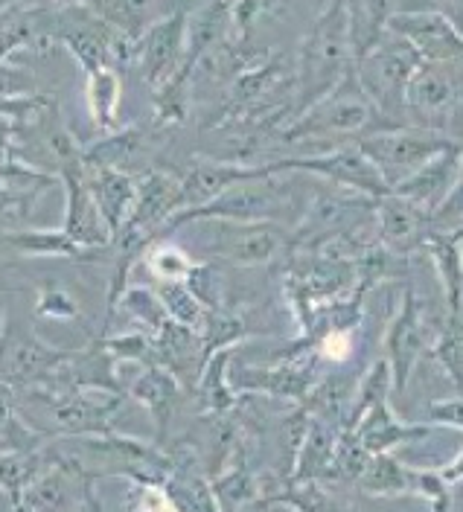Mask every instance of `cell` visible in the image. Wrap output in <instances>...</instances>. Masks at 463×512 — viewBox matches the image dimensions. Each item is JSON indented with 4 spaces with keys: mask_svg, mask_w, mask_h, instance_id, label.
<instances>
[{
    "mask_svg": "<svg viewBox=\"0 0 463 512\" xmlns=\"http://www.w3.org/2000/svg\"><path fill=\"white\" fill-rule=\"evenodd\" d=\"M356 67L353 35H350V9L347 0H332L315 18L298 50V96L295 120L306 114L315 102L332 94L344 76Z\"/></svg>",
    "mask_w": 463,
    "mask_h": 512,
    "instance_id": "cell-1",
    "label": "cell"
},
{
    "mask_svg": "<svg viewBox=\"0 0 463 512\" xmlns=\"http://www.w3.org/2000/svg\"><path fill=\"white\" fill-rule=\"evenodd\" d=\"M385 128H388L385 120L379 117L370 96L364 94L359 73L353 67L332 94L315 102L306 114H300L298 120L289 128H283L274 140H280L283 146H295L303 140H327V137L330 140H344V137L362 140L367 134H376Z\"/></svg>",
    "mask_w": 463,
    "mask_h": 512,
    "instance_id": "cell-2",
    "label": "cell"
},
{
    "mask_svg": "<svg viewBox=\"0 0 463 512\" xmlns=\"http://www.w3.org/2000/svg\"><path fill=\"white\" fill-rule=\"evenodd\" d=\"M423 64L426 59L420 56V50L394 30L385 32L382 41L364 56L362 62H356V73H359L364 94L370 96V102L376 105L379 117L385 120L388 128L408 126L405 94H408L414 73Z\"/></svg>",
    "mask_w": 463,
    "mask_h": 512,
    "instance_id": "cell-3",
    "label": "cell"
},
{
    "mask_svg": "<svg viewBox=\"0 0 463 512\" xmlns=\"http://www.w3.org/2000/svg\"><path fill=\"white\" fill-rule=\"evenodd\" d=\"M292 204H295L292 187H283L277 175H268V178L236 184L219 198H213L210 204H201L193 210H178L164 224V233H172L190 222H274L283 216V210H292Z\"/></svg>",
    "mask_w": 463,
    "mask_h": 512,
    "instance_id": "cell-4",
    "label": "cell"
},
{
    "mask_svg": "<svg viewBox=\"0 0 463 512\" xmlns=\"http://www.w3.org/2000/svg\"><path fill=\"white\" fill-rule=\"evenodd\" d=\"M455 143H463V140L449 131L420 126L385 128V131H376V134L356 140V146L376 163V169L391 184V190L405 178H411L417 169H423L431 158L452 149Z\"/></svg>",
    "mask_w": 463,
    "mask_h": 512,
    "instance_id": "cell-5",
    "label": "cell"
},
{
    "mask_svg": "<svg viewBox=\"0 0 463 512\" xmlns=\"http://www.w3.org/2000/svg\"><path fill=\"white\" fill-rule=\"evenodd\" d=\"M364 495L376 498H423L431 512L455 510V486H449L440 469H414L391 451L373 454L364 475L356 480Z\"/></svg>",
    "mask_w": 463,
    "mask_h": 512,
    "instance_id": "cell-6",
    "label": "cell"
},
{
    "mask_svg": "<svg viewBox=\"0 0 463 512\" xmlns=\"http://www.w3.org/2000/svg\"><path fill=\"white\" fill-rule=\"evenodd\" d=\"M446 318V312H443ZM443 318L434 320L426 312L423 300L417 297V291L408 286L402 291V303H399L397 315L388 323V332H385V341H382V350L385 358L394 370V390L402 393L411 376H414V367L423 355H429L431 344L440 332V323Z\"/></svg>",
    "mask_w": 463,
    "mask_h": 512,
    "instance_id": "cell-7",
    "label": "cell"
},
{
    "mask_svg": "<svg viewBox=\"0 0 463 512\" xmlns=\"http://www.w3.org/2000/svg\"><path fill=\"white\" fill-rule=\"evenodd\" d=\"M461 102L463 62H426L414 73L405 94L408 126L449 131V123Z\"/></svg>",
    "mask_w": 463,
    "mask_h": 512,
    "instance_id": "cell-8",
    "label": "cell"
},
{
    "mask_svg": "<svg viewBox=\"0 0 463 512\" xmlns=\"http://www.w3.org/2000/svg\"><path fill=\"white\" fill-rule=\"evenodd\" d=\"M274 175H286V172H309L318 175L324 181H330L332 187L350 192H362L370 198H382L391 195V184L382 178V172L376 169V163L364 155L362 149L353 146H335L324 155H309V158H280L268 160Z\"/></svg>",
    "mask_w": 463,
    "mask_h": 512,
    "instance_id": "cell-9",
    "label": "cell"
},
{
    "mask_svg": "<svg viewBox=\"0 0 463 512\" xmlns=\"http://www.w3.org/2000/svg\"><path fill=\"white\" fill-rule=\"evenodd\" d=\"M187 21L190 15L184 9H175L161 15L149 30L134 41V64L143 76V82L158 91L166 79L178 73L187 53Z\"/></svg>",
    "mask_w": 463,
    "mask_h": 512,
    "instance_id": "cell-10",
    "label": "cell"
},
{
    "mask_svg": "<svg viewBox=\"0 0 463 512\" xmlns=\"http://www.w3.org/2000/svg\"><path fill=\"white\" fill-rule=\"evenodd\" d=\"M373 222H376V236L379 242L394 251L397 256L411 259L426 248V239L437 230V224L423 207L399 198V195H382L376 198V210H373Z\"/></svg>",
    "mask_w": 463,
    "mask_h": 512,
    "instance_id": "cell-11",
    "label": "cell"
},
{
    "mask_svg": "<svg viewBox=\"0 0 463 512\" xmlns=\"http://www.w3.org/2000/svg\"><path fill=\"white\" fill-rule=\"evenodd\" d=\"M274 175L271 163H239V160H210L199 158L190 163V169L181 178V210H193L201 204H210L222 192L236 184L257 181Z\"/></svg>",
    "mask_w": 463,
    "mask_h": 512,
    "instance_id": "cell-12",
    "label": "cell"
},
{
    "mask_svg": "<svg viewBox=\"0 0 463 512\" xmlns=\"http://www.w3.org/2000/svg\"><path fill=\"white\" fill-rule=\"evenodd\" d=\"M388 30L408 38L426 62H463V32L434 9H397Z\"/></svg>",
    "mask_w": 463,
    "mask_h": 512,
    "instance_id": "cell-13",
    "label": "cell"
},
{
    "mask_svg": "<svg viewBox=\"0 0 463 512\" xmlns=\"http://www.w3.org/2000/svg\"><path fill=\"white\" fill-rule=\"evenodd\" d=\"M289 236L274 222H219L213 254L225 256L233 265H265L286 248Z\"/></svg>",
    "mask_w": 463,
    "mask_h": 512,
    "instance_id": "cell-14",
    "label": "cell"
},
{
    "mask_svg": "<svg viewBox=\"0 0 463 512\" xmlns=\"http://www.w3.org/2000/svg\"><path fill=\"white\" fill-rule=\"evenodd\" d=\"M88 163H79V166H67L59 172V181L65 184V230L67 236L79 245H88V248H108L111 245V233L97 213V204L91 198L88 190Z\"/></svg>",
    "mask_w": 463,
    "mask_h": 512,
    "instance_id": "cell-15",
    "label": "cell"
},
{
    "mask_svg": "<svg viewBox=\"0 0 463 512\" xmlns=\"http://www.w3.org/2000/svg\"><path fill=\"white\" fill-rule=\"evenodd\" d=\"M463 163V143H455L452 149L440 152L437 158H431L423 169H417L411 178H405L402 184L394 187V195L423 207L426 213H437L443 207V201L449 198V192L455 190L458 175H461Z\"/></svg>",
    "mask_w": 463,
    "mask_h": 512,
    "instance_id": "cell-16",
    "label": "cell"
},
{
    "mask_svg": "<svg viewBox=\"0 0 463 512\" xmlns=\"http://www.w3.org/2000/svg\"><path fill=\"white\" fill-rule=\"evenodd\" d=\"M67 358H70L67 350H56V347L44 344L35 332H27L0 355V379L12 387L21 384L24 390H30L44 379H50Z\"/></svg>",
    "mask_w": 463,
    "mask_h": 512,
    "instance_id": "cell-17",
    "label": "cell"
},
{
    "mask_svg": "<svg viewBox=\"0 0 463 512\" xmlns=\"http://www.w3.org/2000/svg\"><path fill=\"white\" fill-rule=\"evenodd\" d=\"M231 384L236 393H248V390H260L265 396H274V399H295L303 402L309 399V393L318 387V376L315 370L303 361H280L277 367L271 370H251V367H242L231 373Z\"/></svg>",
    "mask_w": 463,
    "mask_h": 512,
    "instance_id": "cell-18",
    "label": "cell"
},
{
    "mask_svg": "<svg viewBox=\"0 0 463 512\" xmlns=\"http://www.w3.org/2000/svg\"><path fill=\"white\" fill-rule=\"evenodd\" d=\"M155 131H161V128H114V131L102 134L97 143L85 146V163L88 166H97V169H120V172L134 175V169L140 163H146V160L152 158Z\"/></svg>",
    "mask_w": 463,
    "mask_h": 512,
    "instance_id": "cell-19",
    "label": "cell"
},
{
    "mask_svg": "<svg viewBox=\"0 0 463 512\" xmlns=\"http://www.w3.org/2000/svg\"><path fill=\"white\" fill-rule=\"evenodd\" d=\"M233 32V3L228 0H207L201 9H196L187 21V53L178 70L193 73L201 67V62L222 47Z\"/></svg>",
    "mask_w": 463,
    "mask_h": 512,
    "instance_id": "cell-20",
    "label": "cell"
},
{
    "mask_svg": "<svg viewBox=\"0 0 463 512\" xmlns=\"http://www.w3.org/2000/svg\"><path fill=\"white\" fill-rule=\"evenodd\" d=\"M431 265L440 277L443 300H446V315L461 318L463 315V224L455 227H437L426 239V248Z\"/></svg>",
    "mask_w": 463,
    "mask_h": 512,
    "instance_id": "cell-21",
    "label": "cell"
},
{
    "mask_svg": "<svg viewBox=\"0 0 463 512\" xmlns=\"http://www.w3.org/2000/svg\"><path fill=\"white\" fill-rule=\"evenodd\" d=\"M85 181H88L91 198L97 204V213H100V219L114 239L132 216L134 201H137V178L129 172H120V169L88 166Z\"/></svg>",
    "mask_w": 463,
    "mask_h": 512,
    "instance_id": "cell-22",
    "label": "cell"
},
{
    "mask_svg": "<svg viewBox=\"0 0 463 512\" xmlns=\"http://www.w3.org/2000/svg\"><path fill=\"white\" fill-rule=\"evenodd\" d=\"M0 251L27 259H73V262H91L100 259L108 248H88L67 236L65 230H6L0 233Z\"/></svg>",
    "mask_w": 463,
    "mask_h": 512,
    "instance_id": "cell-23",
    "label": "cell"
},
{
    "mask_svg": "<svg viewBox=\"0 0 463 512\" xmlns=\"http://www.w3.org/2000/svg\"><path fill=\"white\" fill-rule=\"evenodd\" d=\"M132 399H137L152 419H155V443L164 446L166 434H169V422L178 411L181 399H184V384L175 373H169L166 367L155 364V367H146V373H140L134 384L129 387Z\"/></svg>",
    "mask_w": 463,
    "mask_h": 512,
    "instance_id": "cell-24",
    "label": "cell"
},
{
    "mask_svg": "<svg viewBox=\"0 0 463 512\" xmlns=\"http://www.w3.org/2000/svg\"><path fill=\"white\" fill-rule=\"evenodd\" d=\"M169 457H172V466L161 486L178 512H222L213 492V480H207V475L201 472L199 460L184 448Z\"/></svg>",
    "mask_w": 463,
    "mask_h": 512,
    "instance_id": "cell-25",
    "label": "cell"
},
{
    "mask_svg": "<svg viewBox=\"0 0 463 512\" xmlns=\"http://www.w3.org/2000/svg\"><path fill=\"white\" fill-rule=\"evenodd\" d=\"M356 437L362 440V446L370 454H385L394 451L397 446H408V443H420L431 434V425H411V422H399L391 402H382L376 408H370L367 414L353 425Z\"/></svg>",
    "mask_w": 463,
    "mask_h": 512,
    "instance_id": "cell-26",
    "label": "cell"
},
{
    "mask_svg": "<svg viewBox=\"0 0 463 512\" xmlns=\"http://www.w3.org/2000/svg\"><path fill=\"white\" fill-rule=\"evenodd\" d=\"M254 507L257 510L286 507L292 512H359L344 498L324 489L321 480H286V483L268 489V495H263Z\"/></svg>",
    "mask_w": 463,
    "mask_h": 512,
    "instance_id": "cell-27",
    "label": "cell"
},
{
    "mask_svg": "<svg viewBox=\"0 0 463 512\" xmlns=\"http://www.w3.org/2000/svg\"><path fill=\"white\" fill-rule=\"evenodd\" d=\"M338 434H341V428H332L327 419L312 416L306 422L298 460H295V472L289 480H327L332 454L338 446Z\"/></svg>",
    "mask_w": 463,
    "mask_h": 512,
    "instance_id": "cell-28",
    "label": "cell"
},
{
    "mask_svg": "<svg viewBox=\"0 0 463 512\" xmlns=\"http://www.w3.org/2000/svg\"><path fill=\"white\" fill-rule=\"evenodd\" d=\"M347 9H350L353 56L356 62H362L388 32V24L397 9H394V0H347Z\"/></svg>",
    "mask_w": 463,
    "mask_h": 512,
    "instance_id": "cell-29",
    "label": "cell"
},
{
    "mask_svg": "<svg viewBox=\"0 0 463 512\" xmlns=\"http://www.w3.org/2000/svg\"><path fill=\"white\" fill-rule=\"evenodd\" d=\"M233 352L236 350L216 352L201 370L199 382H196V396L207 414H228L236 405V390H233L231 373H228Z\"/></svg>",
    "mask_w": 463,
    "mask_h": 512,
    "instance_id": "cell-30",
    "label": "cell"
},
{
    "mask_svg": "<svg viewBox=\"0 0 463 512\" xmlns=\"http://www.w3.org/2000/svg\"><path fill=\"white\" fill-rule=\"evenodd\" d=\"M88 111L91 120L102 134L117 128V111H120V96H123V82L117 67H102L88 73Z\"/></svg>",
    "mask_w": 463,
    "mask_h": 512,
    "instance_id": "cell-31",
    "label": "cell"
},
{
    "mask_svg": "<svg viewBox=\"0 0 463 512\" xmlns=\"http://www.w3.org/2000/svg\"><path fill=\"white\" fill-rule=\"evenodd\" d=\"M53 463L50 443L33 451H18V454H0V492L9 495V501H21L27 486L33 483L47 466Z\"/></svg>",
    "mask_w": 463,
    "mask_h": 512,
    "instance_id": "cell-32",
    "label": "cell"
},
{
    "mask_svg": "<svg viewBox=\"0 0 463 512\" xmlns=\"http://www.w3.org/2000/svg\"><path fill=\"white\" fill-rule=\"evenodd\" d=\"M94 12L102 21H108L120 35H126L132 41H137L158 21L155 18V0H97Z\"/></svg>",
    "mask_w": 463,
    "mask_h": 512,
    "instance_id": "cell-33",
    "label": "cell"
},
{
    "mask_svg": "<svg viewBox=\"0 0 463 512\" xmlns=\"http://www.w3.org/2000/svg\"><path fill=\"white\" fill-rule=\"evenodd\" d=\"M236 457H239L236 466L213 480V492H216V501H219L222 512H236L245 504H257L260 501V489L263 486H260V480L254 478V472L248 469L242 448H236Z\"/></svg>",
    "mask_w": 463,
    "mask_h": 512,
    "instance_id": "cell-34",
    "label": "cell"
},
{
    "mask_svg": "<svg viewBox=\"0 0 463 512\" xmlns=\"http://www.w3.org/2000/svg\"><path fill=\"white\" fill-rule=\"evenodd\" d=\"M254 329H248V323L242 315H236L231 309H216L207 315V323L201 329V355L204 364L222 350H236V344H242L245 338H251Z\"/></svg>",
    "mask_w": 463,
    "mask_h": 512,
    "instance_id": "cell-35",
    "label": "cell"
},
{
    "mask_svg": "<svg viewBox=\"0 0 463 512\" xmlns=\"http://www.w3.org/2000/svg\"><path fill=\"white\" fill-rule=\"evenodd\" d=\"M391 390H394V370H391L388 358H379V361L370 364V370L364 373V379L359 382L356 402H353L350 414L344 419V428H353L370 408H376V405H382V402H391V399H388Z\"/></svg>",
    "mask_w": 463,
    "mask_h": 512,
    "instance_id": "cell-36",
    "label": "cell"
},
{
    "mask_svg": "<svg viewBox=\"0 0 463 512\" xmlns=\"http://www.w3.org/2000/svg\"><path fill=\"white\" fill-rule=\"evenodd\" d=\"M143 262L149 268V274L158 280V283H187V277L193 274L196 262L190 259V254L175 245V242H161L155 239L146 254H143Z\"/></svg>",
    "mask_w": 463,
    "mask_h": 512,
    "instance_id": "cell-37",
    "label": "cell"
},
{
    "mask_svg": "<svg viewBox=\"0 0 463 512\" xmlns=\"http://www.w3.org/2000/svg\"><path fill=\"white\" fill-rule=\"evenodd\" d=\"M158 297H161L169 318L201 335L210 309L193 294V288L187 286V283H158Z\"/></svg>",
    "mask_w": 463,
    "mask_h": 512,
    "instance_id": "cell-38",
    "label": "cell"
},
{
    "mask_svg": "<svg viewBox=\"0 0 463 512\" xmlns=\"http://www.w3.org/2000/svg\"><path fill=\"white\" fill-rule=\"evenodd\" d=\"M429 355L440 361V367L446 370L452 384L463 390V315L461 318H449V315L443 318Z\"/></svg>",
    "mask_w": 463,
    "mask_h": 512,
    "instance_id": "cell-39",
    "label": "cell"
},
{
    "mask_svg": "<svg viewBox=\"0 0 463 512\" xmlns=\"http://www.w3.org/2000/svg\"><path fill=\"white\" fill-rule=\"evenodd\" d=\"M370 451L362 446V440L356 437L353 428H341L338 434V446H335V454H332L330 472H327V480H356L362 478L367 463H370Z\"/></svg>",
    "mask_w": 463,
    "mask_h": 512,
    "instance_id": "cell-40",
    "label": "cell"
},
{
    "mask_svg": "<svg viewBox=\"0 0 463 512\" xmlns=\"http://www.w3.org/2000/svg\"><path fill=\"white\" fill-rule=\"evenodd\" d=\"M286 9V0H236L233 3V35L239 41H251L254 30L277 18Z\"/></svg>",
    "mask_w": 463,
    "mask_h": 512,
    "instance_id": "cell-41",
    "label": "cell"
},
{
    "mask_svg": "<svg viewBox=\"0 0 463 512\" xmlns=\"http://www.w3.org/2000/svg\"><path fill=\"white\" fill-rule=\"evenodd\" d=\"M100 344L117 364H123V361L146 364V367L158 364L155 338H149L146 332H126V335H114V338H100Z\"/></svg>",
    "mask_w": 463,
    "mask_h": 512,
    "instance_id": "cell-42",
    "label": "cell"
},
{
    "mask_svg": "<svg viewBox=\"0 0 463 512\" xmlns=\"http://www.w3.org/2000/svg\"><path fill=\"white\" fill-rule=\"evenodd\" d=\"M120 306H126V312H129L137 323H143L146 329H152V332H158L166 320H169L164 303H161V297H158V291H149V288L129 286L126 288V294H123V300H120Z\"/></svg>",
    "mask_w": 463,
    "mask_h": 512,
    "instance_id": "cell-43",
    "label": "cell"
},
{
    "mask_svg": "<svg viewBox=\"0 0 463 512\" xmlns=\"http://www.w3.org/2000/svg\"><path fill=\"white\" fill-rule=\"evenodd\" d=\"M35 318L47 320H73L79 318V303L73 300V294H67L65 288L47 286L38 291L35 297Z\"/></svg>",
    "mask_w": 463,
    "mask_h": 512,
    "instance_id": "cell-44",
    "label": "cell"
},
{
    "mask_svg": "<svg viewBox=\"0 0 463 512\" xmlns=\"http://www.w3.org/2000/svg\"><path fill=\"white\" fill-rule=\"evenodd\" d=\"M187 286L193 288V294L199 297L201 303L216 312V309H225V297H222V280L216 277L213 265L210 262H196L193 274L187 277Z\"/></svg>",
    "mask_w": 463,
    "mask_h": 512,
    "instance_id": "cell-45",
    "label": "cell"
},
{
    "mask_svg": "<svg viewBox=\"0 0 463 512\" xmlns=\"http://www.w3.org/2000/svg\"><path fill=\"white\" fill-rule=\"evenodd\" d=\"M426 416H429V425H446V428L463 431V396L434 399L426 405Z\"/></svg>",
    "mask_w": 463,
    "mask_h": 512,
    "instance_id": "cell-46",
    "label": "cell"
},
{
    "mask_svg": "<svg viewBox=\"0 0 463 512\" xmlns=\"http://www.w3.org/2000/svg\"><path fill=\"white\" fill-rule=\"evenodd\" d=\"M134 498H137V510L140 512H178V507L172 504V498L166 495L161 483H137Z\"/></svg>",
    "mask_w": 463,
    "mask_h": 512,
    "instance_id": "cell-47",
    "label": "cell"
},
{
    "mask_svg": "<svg viewBox=\"0 0 463 512\" xmlns=\"http://www.w3.org/2000/svg\"><path fill=\"white\" fill-rule=\"evenodd\" d=\"M431 219H434L437 227H455V224H463V163L455 190L449 192V198L443 201V207H440L437 213H431Z\"/></svg>",
    "mask_w": 463,
    "mask_h": 512,
    "instance_id": "cell-48",
    "label": "cell"
},
{
    "mask_svg": "<svg viewBox=\"0 0 463 512\" xmlns=\"http://www.w3.org/2000/svg\"><path fill=\"white\" fill-rule=\"evenodd\" d=\"M15 387L0 379V434L6 431V425L15 419Z\"/></svg>",
    "mask_w": 463,
    "mask_h": 512,
    "instance_id": "cell-49",
    "label": "cell"
},
{
    "mask_svg": "<svg viewBox=\"0 0 463 512\" xmlns=\"http://www.w3.org/2000/svg\"><path fill=\"white\" fill-rule=\"evenodd\" d=\"M440 475L446 478V483L449 486H461L463 483V451L455 457V460H449L443 469H440Z\"/></svg>",
    "mask_w": 463,
    "mask_h": 512,
    "instance_id": "cell-50",
    "label": "cell"
},
{
    "mask_svg": "<svg viewBox=\"0 0 463 512\" xmlns=\"http://www.w3.org/2000/svg\"><path fill=\"white\" fill-rule=\"evenodd\" d=\"M59 6H97V0H59Z\"/></svg>",
    "mask_w": 463,
    "mask_h": 512,
    "instance_id": "cell-51",
    "label": "cell"
},
{
    "mask_svg": "<svg viewBox=\"0 0 463 512\" xmlns=\"http://www.w3.org/2000/svg\"><path fill=\"white\" fill-rule=\"evenodd\" d=\"M12 512H35V510L30 507V504H24V501H15V504H12Z\"/></svg>",
    "mask_w": 463,
    "mask_h": 512,
    "instance_id": "cell-52",
    "label": "cell"
},
{
    "mask_svg": "<svg viewBox=\"0 0 463 512\" xmlns=\"http://www.w3.org/2000/svg\"><path fill=\"white\" fill-rule=\"evenodd\" d=\"M228 3H236V0H228Z\"/></svg>",
    "mask_w": 463,
    "mask_h": 512,
    "instance_id": "cell-53",
    "label": "cell"
}]
</instances>
